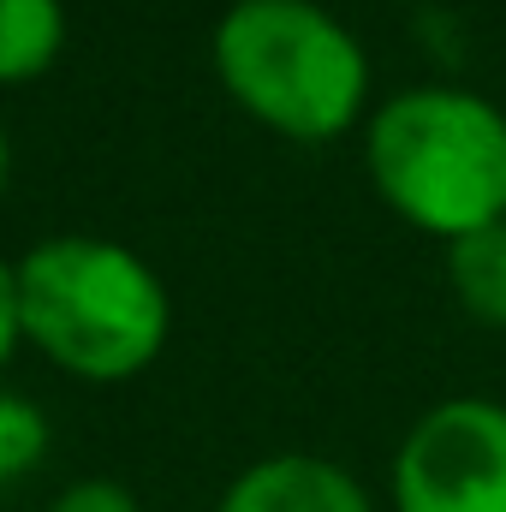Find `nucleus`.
<instances>
[{
	"instance_id": "423d86ee",
	"label": "nucleus",
	"mask_w": 506,
	"mask_h": 512,
	"mask_svg": "<svg viewBox=\"0 0 506 512\" xmlns=\"http://www.w3.org/2000/svg\"><path fill=\"white\" fill-rule=\"evenodd\" d=\"M66 48V0H0V90L36 84Z\"/></svg>"
},
{
	"instance_id": "9d476101",
	"label": "nucleus",
	"mask_w": 506,
	"mask_h": 512,
	"mask_svg": "<svg viewBox=\"0 0 506 512\" xmlns=\"http://www.w3.org/2000/svg\"><path fill=\"white\" fill-rule=\"evenodd\" d=\"M24 346V298H18V262L0 256V370Z\"/></svg>"
},
{
	"instance_id": "1a4fd4ad",
	"label": "nucleus",
	"mask_w": 506,
	"mask_h": 512,
	"mask_svg": "<svg viewBox=\"0 0 506 512\" xmlns=\"http://www.w3.org/2000/svg\"><path fill=\"white\" fill-rule=\"evenodd\" d=\"M48 512H143V507L120 477H78L48 501Z\"/></svg>"
},
{
	"instance_id": "7ed1b4c3",
	"label": "nucleus",
	"mask_w": 506,
	"mask_h": 512,
	"mask_svg": "<svg viewBox=\"0 0 506 512\" xmlns=\"http://www.w3.org/2000/svg\"><path fill=\"white\" fill-rule=\"evenodd\" d=\"M209 54L221 90L286 143H334L370 120V48L322 0H233Z\"/></svg>"
},
{
	"instance_id": "f257e3e1",
	"label": "nucleus",
	"mask_w": 506,
	"mask_h": 512,
	"mask_svg": "<svg viewBox=\"0 0 506 512\" xmlns=\"http://www.w3.org/2000/svg\"><path fill=\"white\" fill-rule=\"evenodd\" d=\"M24 346L72 382L114 387L143 376L173 334V292L120 239L54 233L18 256Z\"/></svg>"
},
{
	"instance_id": "6e6552de",
	"label": "nucleus",
	"mask_w": 506,
	"mask_h": 512,
	"mask_svg": "<svg viewBox=\"0 0 506 512\" xmlns=\"http://www.w3.org/2000/svg\"><path fill=\"white\" fill-rule=\"evenodd\" d=\"M54 447V429H48V411L12 387H0V489L24 483Z\"/></svg>"
},
{
	"instance_id": "20e7f679",
	"label": "nucleus",
	"mask_w": 506,
	"mask_h": 512,
	"mask_svg": "<svg viewBox=\"0 0 506 512\" xmlns=\"http://www.w3.org/2000/svg\"><path fill=\"white\" fill-rule=\"evenodd\" d=\"M393 512H506V405L459 393L429 405L387 471Z\"/></svg>"
},
{
	"instance_id": "0eeeda50",
	"label": "nucleus",
	"mask_w": 506,
	"mask_h": 512,
	"mask_svg": "<svg viewBox=\"0 0 506 512\" xmlns=\"http://www.w3.org/2000/svg\"><path fill=\"white\" fill-rule=\"evenodd\" d=\"M447 286L483 328H506V221L447 245Z\"/></svg>"
},
{
	"instance_id": "f03ea898",
	"label": "nucleus",
	"mask_w": 506,
	"mask_h": 512,
	"mask_svg": "<svg viewBox=\"0 0 506 512\" xmlns=\"http://www.w3.org/2000/svg\"><path fill=\"white\" fill-rule=\"evenodd\" d=\"M376 197L417 233L453 245L506 221V108L459 84H411L364 120Z\"/></svg>"
},
{
	"instance_id": "39448f33",
	"label": "nucleus",
	"mask_w": 506,
	"mask_h": 512,
	"mask_svg": "<svg viewBox=\"0 0 506 512\" xmlns=\"http://www.w3.org/2000/svg\"><path fill=\"white\" fill-rule=\"evenodd\" d=\"M215 512H376L370 489L316 453H268L245 465L227 495L215 501Z\"/></svg>"
},
{
	"instance_id": "9b49d317",
	"label": "nucleus",
	"mask_w": 506,
	"mask_h": 512,
	"mask_svg": "<svg viewBox=\"0 0 506 512\" xmlns=\"http://www.w3.org/2000/svg\"><path fill=\"white\" fill-rule=\"evenodd\" d=\"M6 179H12V137L0 126V197H6Z\"/></svg>"
}]
</instances>
